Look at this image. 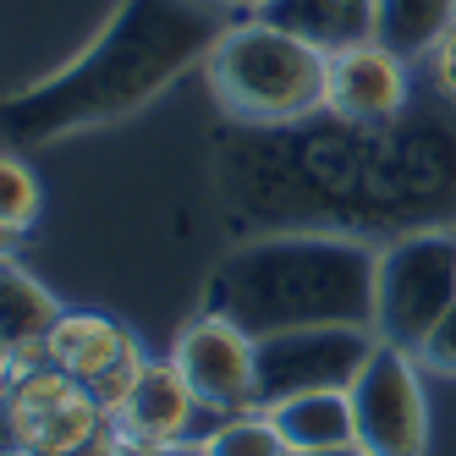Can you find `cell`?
<instances>
[{"label": "cell", "mask_w": 456, "mask_h": 456, "mask_svg": "<svg viewBox=\"0 0 456 456\" xmlns=\"http://www.w3.org/2000/svg\"><path fill=\"white\" fill-rule=\"evenodd\" d=\"M232 28L220 0H121L67 67L6 100V138L55 143L143 110L192 61H209Z\"/></svg>", "instance_id": "obj_1"}, {"label": "cell", "mask_w": 456, "mask_h": 456, "mask_svg": "<svg viewBox=\"0 0 456 456\" xmlns=\"http://www.w3.org/2000/svg\"><path fill=\"white\" fill-rule=\"evenodd\" d=\"M374 275L379 253L352 237H258L215 265L204 308L253 341L308 324H374Z\"/></svg>", "instance_id": "obj_2"}, {"label": "cell", "mask_w": 456, "mask_h": 456, "mask_svg": "<svg viewBox=\"0 0 456 456\" xmlns=\"http://www.w3.org/2000/svg\"><path fill=\"white\" fill-rule=\"evenodd\" d=\"M204 77L220 110L242 121H297L330 105V55L265 17L225 28V39L204 61Z\"/></svg>", "instance_id": "obj_3"}, {"label": "cell", "mask_w": 456, "mask_h": 456, "mask_svg": "<svg viewBox=\"0 0 456 456\" xmlns=\"http://www.w3.org/2000/svg\"><path fill=\"white\" fill-rule=\"evenodd\" d=\"M451 308H456V232H418L379 253L374 275L379 341L418 352Z\"/></svg>", "instance_id": "obj_4"}, {"label": "cell", "mask_w": 456, "mask_h": 456, "mask_svg": "<svg viewBox=\"0 0 456 456\" xmlns=\"http://www.w3.org/2000/svg\"><path fill=\"white\" fill-rule=\"evenodd\" d=\"M379 346L374 324H308L258 341V407L308 390H352Z\"/></svg>", "instance_id": "obj_5"}, {"label": "cell", "mask_w": 456, "mask_h": 456, "mask_svg": "<svg viewBox=\"0 0 456 456\" xmlns=\"http://www.w3.org/2000/svg\"><path fill=\"white\" fill-rule=\"evenodd\" d=\"M110 429V412L94 390L55 363L6 379V435L34 456H77Z\"/></svg>", "instance_id": "obj_6"}, {"label": "cell", "mask_w": 456, "mask_h": 456, "mask_svg": "<svg viewBox=\"0 0 456 456\" xmlns=\"http://www.w3.org/2000/svg\"><path fill=\"white\" fill-rule=\"evenodd\" d=\"M352 418H357V445L369 456H423L429 451V396H423V363L418 352L379 341L369 369L357 374Z\"/></svg>", "instance_id": "obj_7"}, {"label": "cell", "mask_w": 456, "mask_h": 456, "mask_svg": "<svg viewBox=\"0 0 456 456\" xmlns=\"http://www.w3.org/2000/svg\"><path fill=\"white\" fill-rule=\"evenodd\" d=\"M171 363L182 369V379L192 385L204 412H215V418L258 412V341L242 324L204 308L199 319L182 324Z\"/></svg>", "instance_id": "obj_8"}, {"label": "cell", "mask_w": 456, "mask_h": 456, "mask_svg": "<svg viewBox=\"0 0 456 456\" xmlns=\"http://www.w3.org/2000/svg\"><path fill=\"white\" fill-rule=\"evenodd\" d=\"M45 357L61 369V374H72V379H83L94 396L105 402V412H116L121 407V396L138 385V374H143V346H138V336H126L116 319H105V314H61V324L50 330V341H45Z\"/></svg>", "instance_id": "obj_9"}, {"label": "cell", "mask_w": 456, "mask_h": 456, "mask_svg": "<svg viewBox=\"0 0 456 456\" xmlns=\"http://www.w3.org/2000/svg\"><path fill=\"white\" fill-rule=\"evenodd\" d=\"M192 412H204L192 385L182 379V369L171 357H149L138 385L121 396V407L110 412L116 435L126 445H149V451H187L192 435Z\"/></svg>", "instance_id": "obj_10"}, {"label": "cell", "mask_w": 456, "mask_h": 456, "mask_svg": "<svg viewBox=\"0 0 456 456\" xmlns=\"http://www.w3.org/2000/svg\"><path fill=\"white\" fill-rule=\"evenodd\" d=\"M407 105V61L385 45H352L330 55V110L346 121H390Z\"/></svg>", "instance_id": "obj_11"}, {"label": "cell", "mask_w": 456, "mask_h": 456, "mask_svg": "<svg viewBox=\"0 0 456 456\" xmlns=\"http://www.w3.org/2000/svg\"><path fill=\"white\" fill-rule=\"evenodd\" d=\"M61 314L67 308L55 303V291L39 286L17 258H6V270H0V369H6V379L50 363L45 341L61 324Z\"/></svg>", "instance_id": "obj_12"}, {"label": "cell", "mask_w": 456, "mask_h": 456, "mask_svg": "<svg viewBox=\"0 0 456 456\" xmlns=\"http://www.w3.org/2000/svg\"><path fill=\"white\" fill-rule=\"evenodd\" d=\"M253 17L286 28V34H297L303 45H314L324 55L374 45V0H270Z\"/></svg>", "instance_id": "obj_13"}, {"label": "cell", "mask_w": 456, "mask_h": 456, "mask_svg": "<svg viewBox=\"0 0 456 456\" xmlns=\"http://www.w3.org/2000/svg\"><path fill=\"white\" fill-rule=\"evenodd\" d=\"M270 423L281 429L286 451H341L357 445V418L346 390H308V396H286L265 407Z\"/></svg>", "instance_id": "obj_14"}, {"label": "cell", "mask_w": 456, "mask_h": 456, "mask_svg": "<svg viewBox=\"0 0 456 456\" xmlns=\"http://www.w3.org/2000/svg\"><path fill=\"white\" fill-rule=\"evenodd\" d=\"M456 28V0H374V45L418 61Z\"/></svg>", "instance_id": "obj_15"}, {"label": "cell", "mask_w": 456, "mask_h": 456, "mask_svg": "<svg viewBox=\"0 0 456 456\" xmlns=\"http://www.w3.org/2000/svg\"><path fill=\"white\" fill-rule=\"evenodd\" d=\"M192 456H291L281 429L270 423V412H237V418H220L215 429L192 445Z\"/></svg>", "instance_id": "obj_16"}, {"label": "cell", "mask_w": 456, "mask_h": 456, "mask_svg": "<svg viewBox=\"0 0 456 456\" xmlns=\"http://www.w3.org/2000/svg\"><path fill=\"white\" fill-rule=\"evenodd\" d=\"M34 220H39V176L28 171L22 154L12 149L6 166H0V225H6V237H17Z\"/></svg>", "instance_id": "obj_17"}, {"label": "cell", "mask_w": 456, "mask_h": 456, "mask_svg": "<svg viewBox=\"0 0 456 456\" xmlns=\"http://www.w3.org/2000/svg\"><path fill=\"white\" fill-rule=\"evenodd\" d=\"M418 363H423V369H435V374H451V379H456V308L435 324V336L418 346Z\"/></svg>", "instance_id": "obj_18"}, {"label": "cell", "mask_w": 456, "mask_h": 456, "mask_svg": "<svg viewBox=\"0 0 456 456\" xmlns=\"http://www.w3.org/2000/svg\"><path fill=\"white\" fill-rule=\"evenodd\" d=\"M429 67H435V83H440V94H445V100H456V28H451V34L435 45Z\"/></svg>", "instance_id": "obj_19"}, {"label": "cell", "mask_w": 456, "mask_h": 456, "mask_svg": "<svg viewBox=\"0 0 456 456\" xmlns=\"http://www.w3.org/2000/svg\"><path fill=\"white\" fill-rule=\"evenodd\" d=\"M220 6H225V12H248V17H253V12H265L270 0H220Z\"/></svg>", "instance_id": "obj_20"}, {"label": "cell", "mask_w": 456, "mask_h": 456, "mask_svg": "<svg viewBox=\"0 0 456 456\" xmlns=\"http://www.w3.org/2000/svg\"><path fill=\"white\" fill-rule=\"evenodd\" d=\"M291 456H369L363 445H341V451H291Z\"/></svg>", "instance_id": "obj_21"}, {"label": "cell", "mask_w": 456, "mask_h": 456, "mask_svg": "<svg viewBox=\"0 0 456 456\" xmlns=\"http://www.w3.org/2000/svg\"><path fill=\"white\" fill-rule=\"evenodd\" d=\"M116 456H182V451H149V445H121Z\"/></svg>", "instance_id": "obj_22"}, {"label": "cell", "mask_w": 456, "mask_h": 456, "mask_svg": "<svg viewBox=\"0 0 456 456\" xmlns=\"http://www.w3.org/2000/svg\"><path fill=\"white\" fill-rule=\"evenodd\" d=\"M6 456H34V451H22V445H6Z\"/></svg>", "instance_id": "obj_23"}]
</instances>
